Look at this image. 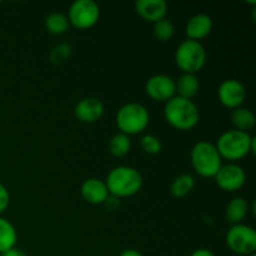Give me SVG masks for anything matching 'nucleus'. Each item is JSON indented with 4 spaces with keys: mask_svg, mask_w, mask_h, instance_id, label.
I'll use <instances>...</instances> for the list:
<instances>
[{
    "mask_svg": "<svg viewBox=\"0 0 256 256\" xmlns=\"http://www.w3.org/2000/svg\"><path fill=\"white\" fill-rule=\"evenodd\" d=\"M215 146L222 159L235 162L244 159L249 154H255L256 138L252 136L250 132L232 129L220 135Z\"/></svg>",
    "mask_w": 256,
    "mask_h": 256,
    "instance_id": "obj_1",
    "label": "nucleus"
},
{
    "mask_svg": "<svg viewBox=\"0 0 256 256\" xmlns=\"http://www.w3.org/2000/svg\"><path fill=\"white\" fill-rule=\"evenodd\" d=\"M164 118L168 124L180 132L194 129L200 120V112L192 100L184 99L175 95L165 102Z\"/></svg>",
    "mask_w": 256,
    "mask_h": 256,
    "instance_id": "obj_2",
    "label": "nucleus"
},
{
    "mask_svg": "<svg viewBox=\"0 0 256 256\" xmlns=\"http://www.w3.org/2000/svg\"><path fill=\"white\" fill-rule=\"evenodd\" d=\"M105 185L112 196L122 199L136 195L142 188V176L135 168L120 165L108 174Z\"/></svg>",
    "mask_w": 256,
    "mask_h": 256,
    "instance_id": "obj_3",
    "label": "nucleus"
},
{
    "mask_svg": "<svg viewBox=\"0 0 256 256\" xmlns=\"http://www.w3.org/2000/svg\"><path fill=\"white\" fill-rule=\"evenodd\" d=\"M192 169L202 178H214L222 165V159L212 142L202 140L194 144L190 152Z\"/></svg>",
    "mask_w": 256,
    "mask_h": 256,
    "instance_id": "obj_4",
    "label": "nucleus"
},
{
    "mask_svg": "<svg viewBox=\"0 0 256 256\" xmlns=\"http://www.w3.org/2000/svg\"><path fill=\"white\" fill-rule=\"evenodd\" d=\"M115 122L120 132L128 136L142 134L150 124L149 110L140 102H128L118 110Z\"/></svg>",
    "mask_w": 256,
    "mask_h": 256,
    "instance_id": "obj_5",
    "label": "nucleus"
},
{
    "mask_svg": "<svg viewBox=\"0 0 256 256\" xmlns=\"http://www.w3.org/2000/svg\"><path fill=\"white\" fill-rule=\"evenodd\" d=\"M175 62L184 74H196L206 64V50L200 42L186 39L175 52Z\"/></svg>",
    "mask_w": 256,
    "mask_h": 256,
    "instance_id": "obj_6",
    "label": "nucleus"
},
{
    "mask_svg": "<svg viewBox=\"0 0 256 256\" xmlns=\"http://www.w3.org/2000/svg\"><path fill=\"white\" fill-rule=\"evenodd\" d=\"M225 242L234 254L248 256L256 252V232L246 224L232 225L225 235Z\"/></svg>",
    "mask_w": 256,
    "mask_h": 256,
    "instance_id": "obj_7",
    "label": "nucleus"
},
{
    "mask_svg": "<svg viewBox=\"0 0 256 256\" xmlns=\"http://www.w3.org/2000/svg\"><path fill=\"white\" fill-rule=\"evenodd\" d=\"M70 25L79 30H86L94 26L100 18V6L94 0H76L68 10Z\"/></svg>",
    "mask_w": 256,
    "mask_h": 256,
    "instance_id": "obj_8",
    "label": "nucleus"
},
{
    "mask_svg": "<svg viewBox=\"0 0 256 256\" xmlns=\"http://www.w3.org/2000/svg\"><path fill=\"white\" fill-rule=\"evenodd\" d=\"M214 179L220 189L228 192H234L245 185L246 172L236 162H229L226 165H222Z\"/></svg>",
    "mask_w": 256,
    "mask_h": 256,
    "instance_id": "obj_9",
    "label": "nucleus"
},
{
    "mask_svg": "<svg viewBox=\"0 0 256 256\" xmlns=\"http://www.w3.org/2000/svg\"><path fill=\"white\" fill-rule=\"evenodd\" d=\"M145 92L155 102H166L176 95L175 80L165 74H156L149 78L145 84Z\"/></svg>",
    "mask_w": 256,
    "mask_h": 256,
    "instance_id": "obj_10",
    "label": "nucleus"
},
{
    "mask_svg": "<svg viewBox=\"0 0 256 256\" xmlns=\"http://www.w3.org/2000/svg\"><path fill=\"white\" fill-rule=\"evenodd\" d=\"M218 98L222 106L232 110L238 109L246 99V89L239 80L226 79L219 85Z\"/></svg>",
    "mask_w": 256,
    "mask_h": 256,
    "instance_id": "obj_11",
    "label": "nucleus"
},
{
    "mask_svg": "<svg viewBox=\"0 0 256 256\" xmlns=\"http://www.w3.org/2000/svg\"><path fill=\"white\" fill-rule=\"evenodd\" d=\"M104 110L105 108L102 100L94 96H88L76 102L74 108V115L79 122L92 124L102 119Z\"/></svg>",
    "mask_w": 256,
    "mask_h": 256,
    "instance_id": "obj_12",
    "label": "nucleus"
},
{
    "mask_svg": "<svg viewBox=\"0 0 256 256\" xmlns=\"http://www.w3.org/2000/svg\"><path fill=\"white\" fill-rule=\"evenodd\" d=\"M82 198L92 205H102L109 198V192L105 182L98 178H90L82 184L80 188Z\"/></svg>",
    "mask_w": 256,
    "mask_h": 256,
    "instance_id": "obj_13",
    "label": "nucleus"
},
{
    "mask_svg": "<svg viewBox=\"0 0 256 256\" xmlns=\"http://www.w3.org/2000/svg\"><path fill=\"white\" fill-rule=\"evenodd\" d=\"M212 28H214V22H212V18L205 12H199L190 18L189 22H186L185 34H186L188 39L200 42L209 36L210 32H212Z\"/></svg>",
    "mask_w": 256,
    "mask_h": 256,
    "instance_id": "obj_14",
    "label": "nucleus"
},
{
    "mask_svg": "<svg viewBox=\"0 0 256 256\" xmlns=\"http://www.w3.org/2000/svg\"><path fill=\"white\" fill-rule=\"evenodd\" d=\"M135 10L140 18L155 24L166 18L168 4L164 0H138L135 2Z\"/></svg>",
    "mask_w": 256,
    "mask_h": 256,
    "instance_id": "obj_15",
    "label": "nucleus"
},
{
    "mask_svg": "<svg viewBox=\"0 0 256 256\" xmlns=\"http://www.w3.org/2000/svg\"><path fill=\"white\" fill-rule=\"evenodd\" d=\"M250 210V205L248 200L242 196H236L232 200H230L229 204L226 205L225 209V218L228 222L232 225L242 224L245 218L248 216Z\"/></svg>",
    "mask_w": 256,
    "mask_h": 256,
    "instance_id": "obj_16",
    "label": "nucleus"
},
{
    "mask_svg": "<svg viewBox=\"0 0 256 256\" xmlns=\"http://www.w3.org/2000/svg\"><path fill=\"white\" fill-rule=\"evenodd\" d=\"M175 90H176V96L192 100V98L196 96L200 90V82L196 74H182L175 82Z\"/></svg>",
    "mask_w": 256,
    "mask_h": 256,
    "instance_id": "obj_17",
    "label": "nucleus"
},
{
    "mask_svg": "<svg viewBox=\"0 0 256 256\" xmlns=\"http://www.w3.org/2000/svg\"><path fill=\"white\" fill-rule=\"evenodd\" d=\"M232 124L234 125L235 130H240V132H249L250 130L254 129L256 124V116L254 112L248 108H238L232 112Z\"/></svg>",
    "mask_w": 256,
    "mask_h": 256,
    "instance_id": "obj_18",
    "label": "nucleus"
},
{
    "mask_svg": "<svg viewBox=\"0 0 256 256\" xmlns=\"http://www.w3.org/2000/svg\"><path fill=\"white\" fill-rule=\"evenodd\" d=\"M18 242V232L14 225L0 216V254L15 248Z\"/></svg>",
    "mask_w": 256,
    "mask_h": 256,
    "instance_id": "obj_19",
    "label": "nucleus"
},
{
    "mask_svg": "<svg viewBox=\"0 0 256 256\" xmlns=\"http://www.w3.org/2000/svg\"><path fill=\"white\" fill-rule=\"evenodd\" d=\"M195 188V178L190 174H182L172 180L170 185V194L174 198H184L189 195Z\"/></svg>",
    "mask_w": 256,
    "mask_h": 256,
    "instance_id": "obj_20",
    "label": "nucleus"
},
{
    "mask_svg": "<svg viewBox=\"0 0 256 256\" xmlns=\"http://www.w3.org/2000/svg\"><path fill=\"white\" fill-rule=\"evenodd\" d=\"M45 28L48 32L52 35H62L69 30L70 22L68 20V16L62 12H50L45 19Z\"/></svg>",
    "mask_w": 256,
    "mask_h": 256,
    "instance_id": "obj_21",
    "label": "nucleus"
},
{
    "mask_svg": "<svg viewBox=\"0 0 256 256\" xmlns=\"http://www.w3.org/2000/svg\"><path fill=\"white\" fill-rule=\"evenodd\" d=\"M109 150L112 156L115 158L126 156L130 152V150H132L130 136L122 134V132H118V134L112 135L109 142Z\"/></svg>",
    "mask_w": 256,
    "mask_h": 256,
    "instance_id": "obj_22",
    "label": "nucleus"
},
{
    "mask_svg": "<svg viewBox=\"0 0 256 256\" xmlns=\"http://www.w3.org/2000/svg\"><path fill=\"white\" fill-rule=\"evenodd\" d=\"M152 34H154V36L156 38L159 42H169L175 34L174 22H172V20L166 19V18L159 20V22H156L154 24V28H152Z\"/></svg>",
    "mask_w": 256,
    "mask_h": 256,
    "instance_id": "obj_23",
    "label": "nucleus"
},
{
    "mask_svg": "<svg viewBox=\"0 0 256 256\" xmlns=\"http://www.w3.org/2000/svg\"><path fill=\"white\" fill-rule=\"evenodd\" d=\"M72 52V48L70 44H66V42H60L56 46H54L50 52L49 59L52 62V64L54 65H60L64 62H66L70 58Z\"/></svg>",
    "mask_w": 256,
    "mask_h": 256,
    "instance_id": "obj_24",
    "label": "nucleus"
},
{
    "mask_svg": "<svg viewBox=\"0 0 256 256\" xmlns=\"http://www.w3.org/2000/svg\"><path fill=\"white\" fill-rule=\"evenodd\" d=\"M140 146L146 154L156 155L162 152V144L158 136L152 134H146L140 139Z\"/></svg>",
    "mask_w": 256,
    "mask_h": 256,
    "instance_id": "obj_25",
    "label": "nucleus"
},
{
    "mask_svg": "<svg viewBox=\"0 0 256 256\" xmlns=\"http://www.w3.org/2000/svg\"><path fill=\"white\" fill-rule=\"evenodd\" d=\"M10 204V194L8 188L0 182V215L9 208Z\"/></svg>",
    "mask_w": 256,
    "mask_h": 256,
    "instance_id": "obj_26",
    "label": "nucleus"
},
{
    "mask_svg": "<svg viewBox=\"0 0 256 256\" xmlns=\"http://www.w3.org/2000/svg\"><path fill=\"white\" fill-rule=\"evenodd\" d=\"M104 204H105V206H106L108 210H116L118 208H119L120 202L118 198H114V196H112V195H109V198H108L106 202H105Z\"/></svg>",
    "mask_w": 256,
    "mask_h": 256,
    "instance_id": "obj_27",
    "label": "nucleus"
},
{
    "mask_svg": "<svg viewBox=\"0 0 256 256\" xmlns=\"http://www.w3.org/2000/svg\"><path fill=\"white\" fill-rule=\"evenodd\" d=\"M0 256H28L22 250L18 249V248H12V249L6 250V252H2Z\"/></svg>",
    "mask_w": 256,
    "mask_h": 256,
    "instance_id": "obj_28",
    "label": "nucleus"
},
{
    "mask_svg": "<svg viewBox=\"0 0 256 256\" xmlns=\"http://www.w3.org/2000/svg\"><path fill=\"white\" fill-rule=\"evenodd\" d=\"M190 256H215V254L212 252V250L204 249V248H202V249L194 250V252H192V255H190Z\"/></svg>",
    "mask_w": 256,
    "mask_h": 256,
    "instance_id": "obj_29",
    "label": "nucleus"
},
{
    "mask_svg": "<svg viewBox=\"0 0 256 256\" xmlns=\"http://www.w3.org/2000/svg\"><path fill=\"white\" fill-rule=\"evenodd\" d=\"M119 256H144L136 249H125Z\"/></svg>",
    "mask_w": 256,
    "mask_h": 256,
    "instance_id": "obj_30",
    "label": "nucleus"
},
{
    "mask_svg": "<svg viewBox=\"0 0 256 256\" xmlns=\"http://www.w3.org/2000/svg\"><path fill=\"white\" fill-rule=\"evenodd\" d=\"M248 256H256L255 254H252V255H248Z\"/></svg>",
    "mask_w": 256,
    "mask_h": 256,
    "instance_id": "obj_31",
    "label": "nucleus"
},
{
    "mask_svg": "<svg viewBox=\"0 0 256 256\" xmlns=\"http://www.w3.org/2000/svg\"></svg>",
    "mask_w": 256,
    "mask_h": 256,
    "instance_id": "obj_32",
    "label": "nucleus"
}]
</instances>
